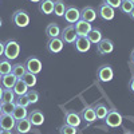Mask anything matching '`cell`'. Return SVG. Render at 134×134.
Segmentation results:
<instances>
[{
    "label": "cell",
    "instance_id": "obj_13",
    "mask_svg": "<svg viewBox=\"0 0 134 134\" xmlns=\"http://www.w3.org/2000/svg\"><path fill=\"white\" fill-rule=\"evenodd\" d=\"M74 27H75V31H76V34H78V36H87V34L90 32L91 28H93L91 23L85 21V20H82V19L78 20L76 23L74 24Z\"/></svg>",
    "mask_w": 134,
    "mask_h": 134
},
{
    "label": "cell",
    "instance_id": "obj_38",
    "mask_svg": "<svg viewBox=\"0 0 134 134\" xmlns=\"http://www.w3.org/2000/svg\"><path fill=\"white\" fill-rule=\"evenodd\" d=\"M4 55V43L0 42V57H3Z\"/></svg>",
    "mask_w": 134,
    "mask_h": 134
},
{
    "label": "cell",
    "instance_id": "obj_29",
    "mask_svg": "<svg viewBox=\"0 0 134 134\" xmlns=\"http://www.w3.org/2000/svg\"><path fill=\"white\" fill-rule=\"evenodd\" d=\"M11 70H12V64L8 59H2L0 60V74L2 75H7L11 74Z\"/></svg>",
    "mask_w": 134,
    "mask_h": 134
},
{
    "label": "cell",
    "instance_id": "obj_28",
    "mask_svg": "<svg viewBox=\"0 0 134 134\" xmlns=\"http://www.w3.org/2000/svg\"><path fill=\"white\" fill-rule=\"evenodd\" d=\"M23 82L27 85V87L28 88H32V87H35L36 86V83H38V79H36V75L35 74H31V72H26L24 75H23Z\"/></svg>",
    "mask_w": 134,
    "mask_h": 134
},
{
    "label": "cell",
    "instance_id": "obj_42",
    "mask_svg": "<svg viewBox=\"0 0 134 134\" xmlns=\"http://www.w3.org/2000/svg\"><path fill=\"white\" fill-rule=\"evenodd\" d=\"M129 16H130V18H131V19L134 20V7H133V9H131V12L129 14Z\"/></svg>",
    "mask_w": 134,
    "mask_h": 134
},
{
    "label": "cell",
    "instance_id": "obj_1",
    "mask_svg": "<svg viewBox=\"0 0 134 134\" xmlns=\"http://www.w3.org/2000/svg\"><path fill=\"white\" fill-rule=\"evenodd\" d=\"M20 54V44L14 40V39H8L4 43V57L8 60H14L19 57Z\"/></svg>",
    "mask_w": 134,
    "mask_h": 134
},
{
    "label": "cell",
    "instance_id": "obj_36",
    "mask_svg": "<svg viewBox=\"0 0 134 134\" xmlns=\"http://www.w3.org/2000/svg\"><path fill=\"white\" fill-rule=\"evenodd\" d=\"M102 3H105V4H107L109 7H111V8H118L119 9V5H121V0H102Z\"/></svg>",
    "mask_w": 134,
    "mask_h": 134
},
{
    "label": "cell",
    "instance_id": "obj_15",
    "mask_svg": "<svg viewBox=\"0 0 134 134\" xmlns=\"http://www.w3.org/2000/svg\"><path fill=\"white\" fill-rule=\"evenodd\" d=\"M27 118L31 122V125L32 126H36V127L40 126V125H43V122H44V114L42 113L40 110H32V111H30Z\"/></svg>",
    "mask_w": 134,
    "mask_h": 134
},
{
    "label": "cell",
    "instance_id": "obj_8",
    "mask_svg": "<svg viewBox=\"0 0 134 134\" xmlns=\"http://www.w3.org/2000/svg\"><path fill=\"white\" fill-rule=\"evenodd\" d=\"M24 66H26V70H27V72H31V74H39L40 71H42V62H40V59L39 58H36V57H30V58H27V60H26V63H24Z\"/></svg>",
    "mask_w": 134,
    "mask_h": 134
},
{
    "label": "cell",
    "instance_id": "obj_27",
    "mask_svg": "<svg viewBox=\"0 0 134 134\" xmlns=\"http://www.w3.org/2000/svg\"><path fill=\"white\" fill-rule=\"evenodd\" d=\"M11 115L15 118V121H20V119H23V118H27V115H28L27 107H21V106H18L16 105Z\"/></svg>",
    "mask_w": 134,
    "mask_h": 134
},
{
    "label": "cell",
    "instance_id": "obj_19",
    "mask_svg": "<svg viewBox=\"0 0 134 134\" xmlns=\"http://www.w3.org/2000/svg\"><path fill=\"white\" fill-rule=\"evenodd\" d=\"M32 125H31V122L28 121V118H23V119H20V121H16V125H15V129L19 134H26L31 130Z\"/></svg>",
    "mask_w": 134,
    "mask_h": 134
},
{
    "label": "cell",
    "instance_id": "obj_2",
    "mask_svg": "<svg viewBox=\"0 0 134 134\" xmlns=\"http://www.w3.org/2000/svg\"><path fill=\"white\" fill-rule=\"evenodd\" d=\"M11 20H12V23L19 27V28H24L30 24V15L26 9H16L14 11L12 16H11Z\"/></svg>",
    "mask_w": 134,
    "mask_h": 134
},
{
    "label": "cell",
    "instance_id": "obj_3",
    "mask_svg": "<svg viewBox=\"0 0 134 134\" xmlns=\"http://www.w3.org/2000/svg\"><path fill=\"white\" fill-rule=\"evenodd\" d=\"M103 121H105V125L109 129H115V127H119L122 125L124 118H122V115L118 110H109Z\"/></svg>",
    "mask_w": 134,
    "mask_h": 134
},
{
    "label": "cell",
    "instance_id": "obj_18",
    "mask_svg": "<svg viewBox=\"0 0 134 134\" xmlns=\"http://www.w3.org/2000/svg\"><path fill=\"white\" fill-rule=\"evenodd\" d=\"M38 9L43 15L54 14V0H40L38 3Z\"/></svg>",
    "mask_w": 134,
    "mask_h": 134
},
{
    "label": "cell",
    "instance_id": "obj_45",
    "mask_svg": "<svg viewBox=\"0 0 134 134\" xmlns=\"http://www.w3.org/2000/svg\"><path fill=\"white\" fill-rule=\"evenodd\" d=\"M0 115H2V102H0Z\"/></svg>",
    "mask_w": 134,
    "mask_h": 134
},
{
    "label": "cell",
    "instance_id": "obj_16",
    "mask_svg": "<svg viewBox=\"0 0 134 134\" xmlns=\"http://www.w3.org/2000/svg\"><path fill=\"white\" fill-rule=\"evenodd\" d=\"M81 19L85 21H88V23H93V21L97 19V11L90 7V5H86L81 9Z\"/></svg>",
    "mask_w": 134,
    "mask_h": 134
},
{
    "label": "cell",
    "instance_id": "obj_12",
    "mask_svg": "<svg viewBox=\"0 0 134 134\" xmlns=\"http://www.w3.org/2000/svg\"><path fill=\"white\" fill-rule=\"evenodd\" d=\"M74 46H75V50L79 52V54H85L87 51H90L91 48V43L86 36H78L76 40L74 42Z\"/></svg>",
    "mask_w": 134,
    "mask_h": 134
},
{
    "label": "cell",
    "instance_id": "obj_39",
    "mask_svg": "<svg viewBox=\"0 0 134 134\" xmlns=\"http://www.w3.org/2000/svg\"><path fill=\"white\" fill-rule=\"evenodd\" d=\"M0 134H12V131H11V130H3V129H0Z\"/></svg>",
    "mask_w": 134,
    "mask_h": 134
},
{
    "label": "cell",
    "instance_id": "obj_44",
    "mask_svg": "<svg viewBox=\"0 0 134 134\" xmlns=\"http://www.w3.org/2000/svg\"><path fill=\"white\" fill-rule=\"evenodd\" d=\"M3 26V20H2V18H0V27Z\"/></svg>",
    "mask_w": 134,
    "mask_h": 134
},
{
    "label": "cell",
    "instance_id": "obj_43",
    "mask_svg": "<svg viewBox=\"0 0 134 134\" xmlns=\"http://www.w3.org/2000/svg\"><path fill=\"white\" fill-rule=\"evenodd\" d=\"M28 2H31V3H39L40 0H28Z\"/></svg>",
    "mask_w": 134,
    "mask_h": 134
},
{
    "label": "cell",
    "instance_id": "obj_14",
    "mask_svg": "<svg viewBox=\"0 0 134 134\" xmlns=\"http://www.w3.org/2000/svg\"><path fill=\"white\" fill-rule=\"evenodd\" d=\"M15 125H16V121H15V118L12 115H8V114H2L0 115V129L12 131L15 129Z\"/></svg>",
    "mask_w": 134,
    "mask_h": 134
},
{
    "label": "cell",
    "instance_id": "obj_24",
    "mask_svg": "<svg viewBox=\"0 0 134 134\" xmlns=\"http://www.w3.org/2000/svg\"><path fill=\"white\" fill-rule=\"evenodd\" d=\"M16 78L12 74H7L2 76V81H0V85L3 86V88H12L16 83Z\"/></svg>",
    "mask_w": 134,
    "mask_h": 134
},
{
    "label": "cell",
    "instance_id": "obj_5",
    "mask_svg": "<svg viewBox=\"0 0 134 134\" xmlns=\"http://www.w3.org/2000/svg\"><path fill=\"white\" fill-rule=\"evenodd\" d=\"M63 43H67V44H74V42L78 38V34L75 31V27L74 24H69V26H66L62 31H60V36H59Z\"/></svg>",
    "mask_w": 134,
    "mask_h": 134
},
{
    "label": "cell",
    "instance_id": "obj_32",
    "mask_svg": "<svg viewBox=\"0 0 134 134\" xmlns=\"http://www.w3.org/2000/svg\"><path fill=\"white\" fill-rule=\"evenodd\" d=\"M15 102H2V114H8L11 115L15 109Z\"/></svg>",
    "mask_w": 134,
    "mask_h": 134
},
{
    "label": "cell",
    "instance_id": "obj_25",
    "mask_svg": "<svg viewBox=\"0 0 134 134\" xmlns=\"http://www.w3.org/2000/svg\"><path fill=\"white\" fill-rule=\"evenodd\" d=\"M66 8H67V5H66V3L63 2V0H55L54 2V14H55V16L63 18Z\"/></svg>",
    "mask_w": 134,
    "mask_h": 134
},
{
    "label": "cell",
    "instance_id": "obj_46",
    "mask_svg": "<svg viewBox=\"0 0 134 134\" xmlns=\"http://www.w3.org/2000/svg\"><path fill=\"white\" fill-rule=\"evenodd\" d=\"M125 134H134V133H133V131H126Z\"/></svg>",
    "mask_w": 134,
    "mask_h": 134
},
{
    "label": "cell",
    "instance_id": "obj_47",
    "mask_svg": "<svg viewBox=\"0 0 134 134\" xmlns=\"http://www.w3.org/2000/svg\"><path fill=\"white\" fill-rule=\"evenodd\" d=\"M129 2H131V3H133V4H134V0H129Z\"/></svg>",
    "mask_w": 134,
    "mask_h": 134
},
{
    "label": "cell",
    "instance_id": "obj_9",
    "mask_svg": "<svg viewBox=\"0 0 134 134\" xmlns=\"http://www.w3.org/2000/svg\"><path fill=\"white\" fill-rule=\"evenodd\" d=\"M64 124L78 127L82 124V118L79 115V113H76L74 110H66L64 111Z\"/></svg>",
    "mask_w": 134,
    "mask_h": 134
},
{
    "label": "cell",
    "instance_id": "obj_40",
    "mask_svg": "<svg viewBox=\"0 0 134 134\" xmlns=\"http://www.w3.org/2000/svg\"><path fill=\"white\" fill-rule=\"evenodd\" d=\"M130 62L134 64V50L131 51V54H130Z\"/></svg>",
    "mask_w": 134,
    "mask_h": 134
},
{
    "label": "cell",
    "instance_id": "obj_21",
    "mask_svg": "<svg viewBox=\"0 0 134 134\" xmlns=\"http://www.w3.org/2000/svg\"><path fill=\"white\" fill-rule=\"evenodd\" d=\"M93 109H94V113H95L97 119H105V117H106V114H107V111H109L107 106H106L103 102L95 103V105L93 106Z\"/></svg>",
    "mask_w": 134,
    "mask_h": 134
},
{
    "label": "cell",
    "instance_id": "obj_4",
    "mask_svg": "<svg viewBox=\"0 0 134 134\" xmlns=\"http://www.w3.org/2000/svg\"><path fill=\"white\" fill-rule=\"evenodd\" d=\"M97 78L99 82L102 83H107L114 78V70L110 64H102L100 67H98L97 70Z\"/></svg>",
    "mask_w": 134,
    "mask_h": 134
},
{
    "label": "cell",
    "instance_id": "obj_35",
    "mask_svg": "<svg viewBox=\"0 0 134 134\" xmlns=\"http://www.w3.org/2000/svg\"><path fill=\"white\" fill-rule=\"evenodd\" d=\"M26 95H27V98L30 99L31 103H36L38 100H39V93H38L36 90H28Z\"/></svg>",
    "mask_w": 134,
    "mask_h": 134
},
{
    "label": "cell",
    "instance_id": "obj_41",
    "mask_svg": "<svg viewBox=\"0 0 134 134\" xmlns=\"http://www.w3.org/2000/svg\"><path fill=\"white\" fill-rule=\"evenodd\" d=\"M3 90H4V88H3V86L0 85V102H2V95H3Z\"/></svg>",
    "mask_w": 134,
    "mask_h": 134
},
{
    "label": "cell",
    "instance_id": "obj_34",
    "mask_svg": "<svg viewBox=\"0 0 134 134\" xmlns=\"http://www.w3.org/2000/svg\"><path fill=\"white\" fill-rule=\"evenodd\" d=\"M78 127H74V126H70L67 124H63L60 127H59V134H76Z\"/></svg>",
    "mask_w": 134,
    "mask_h": 134
},
{
    "label": "cell",
    "instance_id": "obj_33",
    "mask_svg": "<svg viewBox=\"0 0 134 134\" xmlns=\"http://www.w3.org/2000/svg\"><path fill=\"white\" fill-rule=\"evenodd\" d=\"M15 105L21 106V107H28L31 105V102H30V99L27 98V95L24 94V95H18L15 98Z\"/></svg>",
    "mask_w": 134,
    "mask_h": 134
},
{
    "label": "cell",
    "instance_id": "obj_23",
    "mask_svg": "<svg viewBox=\"0 0 134 134\" xmlns=\"http://www.w3.org/2000/svg\"><path fill=\"white\" fill-rule=\"evenodd\" d=\"M26 72H27V70H26L24 63H16V64L12 66V70H11V74H12L16 79H21Z\"/></svg>",
    "mask_w": 134,
    "mask_h": 134
},
{
    "label": "cell",
    "instance_id": "obj_10",
    "mask_svg": "<svg viewBox=\"0 0 134 134\" xmlns=\"http://www.w3.org/2000/svg\"><path fill=\"white\" fill-rule=\"evenodd\" d=\"M63 47H64V43L60 38H50L47 40L46 48L50 54H59L63 50Z\"/></svg>",
    "mask_w": 134,
    "mask_h": 134
},
{
    "label": "cell",
    "instance_id": "obj_37",
    "mask_svg": "<svg viewBox=\"0 0 134 134\" xmlns=\"http://www.w3.org/2000/svg\"><path fill=\"white\" fill-rule=\"evenodd\" d=\"M129 88H130V91L134 94V76L130 79V82H129Z\"/></svg>",
    "mask_w": 134,
    "mask_h": 134
},
{
    "label": "cell",
    "instance_id": "obj_26",
    "mask_svg": "<svg viewBox=\"0 0 134 134\" xmlns=\"http://www.w3.org/2000/svg\"><path fill=\"white\" fill-rule=\"evenodd\" d=\"M12 90H14L15 95H24V94H27V91H28V87H27V85L23 82V79H18L16 83H15V86L12 87Z\"/></svg>",
    "mask_w": 134,
    "mask_h": 134
},
{
    "label": "cell",
    "instance_id": "obj_20",
    "mask_svg": "<svg viewBox=\"0 0 134 134\" xmlns=\"http://www.w3.org/2000/svg\"><path fill=\"white\" fill-rule=\"evenodd\" d=\"M86 38L90 40L91 44H98L100 40L103 39V35H102V31H100L99 28H97V27L94 28V27H93L91 31L87 34V36H86Z\"/></svg>",
    "mask_w": 134,
    "mask_h": 134
},
{
    "label": "cell",
    "instance_id": "obj_17",
    "mask_svg": "<svg viewBox=\"0 0 134 134\" xmlns=\"http://www.w3.org/2000/svg\"><path fill=\"white\" fill-rule=\"evenodd\" d=\"M82 121L87 122V124H93V122L97 121V117H95V113H94V109L91 106H86L81 110V113H79Z\"/></svg>",
    "mask_w": 134,
    "mask_h": 134
},
{
    "label": "cell",
    "instance_id": "obj_22",
    "mask_svg": "<svg viewBox=\"0 0 134 134\" xmlns=\"http://www.w3.org/2000/svg\"><path fill=\"white\" fill-rule=\"evenodd\" d=\"M60 27L58 23H50L47 27H46V35L50 38H59L60 36Z\"/></svg>",
    "mask_w": 134,
    "mask_h": 134
},
{
    "label": "cell",
    "instance_id": "obj_7",
    "mask_svg": "<svg viewBox=\"0 0 134 134\" xmlns=\"http://www.w3.org/2000/svg\"><path fill=\"white\" fill-rule=\"evenodd\" d=\"M97 15L102 19V20H106V21H110V20H113L114 16H115V11L114 8H111L109 7L107 4L105 3H100L97 8Z\"/></svg>",
    "mask_w": 134,
    "mask_h": 134
},
{
    "label": "cell",
    "instance_id": "obj_6",
    "mask_svg": "<svg viewBox=\"0 0 134 134\" xmlns=\"http://www.w3.org/2000/svg\"><path fill=\"white\" fill-rule=\"evenodd\" d=\"M63 19L67 24H75L81 19V9H78L75 5H69L64 11Z\"/></svg>",
    "mask_w": 134,
    "mask_h": 134
},
{
    "label": "cell",
    "instance_id": "obj_31",
    "mask_svg": "<svg viewBox=\"0 0 134 134\" xmlns=\"http://www.w3.org/2000/svg\"><path fill=\"white\" fill-rule=\"evenodd\" d=\"M134 4L131 2H129V0H121V5H119V11L121 12H124V14H130L131 12V9H133Z\"/></svg>",
    "mask_w": 134,
    "mask_h": 134
},
{
    "label": "cell",
    "instance_id": "obj_30",
    "mask_svg": "<svg viewBox=\"0 0 134 134\" xmlns=\"http://www.w3.org/2000/svg\"><path fill=\"white\" fill-rule=\"evenodd\" d=\"M15 93L12 88H4L2 95V102H15Z\"/></svg>",
    "mask_w": 134,
    "mask_h": 134
},
{
    "label": "cell",
    "instance_id": "obj_48",
    "mask_svg": "<svg viewBox=\"0 0 134 134\" xmlns=\"http://www.w3.org/2000/svg\"><path fill=\"white\" fill-rule=\"evenodd\" d=\"M2 76H3V75H2V74H0V81H2Z\"/></svg>",
    "mask_w": 134,
    "mask_h": 134
},
{
    "label": "cell",
    "instance_id": "obj_11",
    "mask_svg": "<svg viewBox=\"0 0 134 134\" xmlns=\"http://www.w3.org/2000/svg\"><path fill=\"white\" fill-rule=\"evenodd\" d=\"M97 51L99 55H109L114 51V43L107 38H103L97 44Z\"/></svg>",
    "mask_w": 134,
    "mask_h": 134
}]
</instances>
